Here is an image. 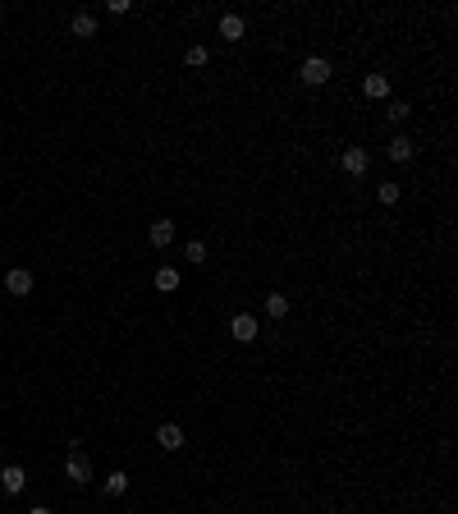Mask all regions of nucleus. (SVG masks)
<instances>
[{"label": "nucleus", "instance_id": "obj_1", "mask_svg": "<svg viewBox=\"0 0 458 514\" xmlns=\"http://www.w3.org/2000/svg\"><path fill=\"white\" fill-rule=\"evenodd\" d=\"M298 79H303L307 87H321L330 79V60H321V55H311V60H303V69H298Z\"/></svg>", "mask_w": 458, "mask_h": 514}, {"label": "nucleus", "instance_id": "obj_2", "mask_svg": "<svg viewBox=\"0 0 458 514\" xmlns=\"http://www.w3.org/2000/svg\"><path fill=\"white\" fill-rule=\"evenodd\" d=\"M64 478H69V482H78V487H83V482H92V459L74 450L69 459H64Z\"/></svg>", "mask_w": 458, "mask_h": 514}, {"label": "nucleus", "instance_id": "obj_3", "mask_svg": "<svg viewBox=\"0 0 458 514\" xmlns=\"http://www.w3.org/2000/svg\"><path fill=\"white\" fill-rule=\"evenodd\" d=\"M229 335H234L239 345H252V340H257V317H252V313H239V317L229 322Z\"/></svg>", "mask_w": 458, "mask_h": 514}, {"label": "nucleus", "instance_id": "obj_4", "mask_svg": "<svg viewBox=\"0 0 458 514\" xmlns=\"http://www.w3.org/2000/svg\"><path fill=\"white\" fill-rule=\"evenodd\" d=\"M5 289H9V294H14V298H28V294H33V271L14 267V271H9V276H5Z\"/></svg>", "mask_w": 458, "mask_h": 514}, {"label": "nucleus", "instance_id": "obj_5", "mask_svg": "<svg viewBox=\"0 0 458 514\" xmlns=\"http://www.w3.org/2000/svg\"><path fill=\"white\" fill-rule=\"evenodd\" d=\"M0 487H5L9 496H18V491L28 487V473L18 469V464H5V469H0Z\"/></svg>", "mask_w": 458, "mask_h": 514}, {"label": "nucleus", "instance_id": "obj_6", "mask_svg": "<svg viewBox=\"0 0 458 514\" xmlns=\"http://www.w3.org/2000/svg\"><path fill=\"white\" fill-rule=\"evenodd\" d=\"M156 445H161V450H179L183 445V428L179 423H161V428H156Z\"/></svg>", "mask_w": 458, "mask_h": 514}, {"label": "nucleus", "instance_id": "obj_7", "mask_svg": "<svg viewBox=\"0 0 458 514\" xmlns=\"http://www.w3.org/2000/svg\"><path fill=\"white\" fill-rule=\"evenodd\" d=\"M344 170H348V174H367V170H372L367 147H344Z\"/></svg>", "mask_w": 458, "mask_h": 514}, {"label": "nucleus", "instance_id": "obj_8", "mask_svg": "<svg viewBox=\"0 0 458 514\" xmlns=\"http://www.w3.org/2000/svg\"><path fill=\"white\" fill-rule=\"evenodd\" d=\"M69 33L74 37H96V18L87 14V9H78V14L69 18Z\"/></svg>", "mask_w": 458, "mask_h": 514}, {"label": "nucleus", "instance_id": "obj_9", "mask_svg": "<svg viewBox=\"0 0 458 514\" xmlns=\"http://www.w3.org/2000/svg\"><path fill=\"white\" fill-rule=\"evenodd\" d=\"M385 152H389V161H413V138H403V133H394Z\"/></svg>", "mask_w": 458, "mask_h": 514}, {"label": "nucleus", "instance_id": "obj_10", "mask_svg": "<svg viewBox=\"0 0 458 514\" xmlns=\"http://www.w3.org/2000/svg\"><path fill=\"white\" fill-rule=\"evenodd\" d=\"M362 92L372 96V101H381V96H389V79L385 74H367V83H362Z\"/></svg>", "mask_w": 458, "mask_h": 514}, {"label": "nucleus", "instance_id": "obj_11", "mask_svg": "<svg viewBox=\"0 0 458 514\" xmlns=\"http://www.w3.org/2000/svg\"><path fill=\"white\" fill-rule=\"evenodd\" d=\"M156 289H161V294H174V289H179V271L161 267V271H156Z\"/></svg>", "mask_w": 458, "mask_h": 514}, {"label": "nucleus", "instance_id": "obj_12", "mask_svg": "<svg viewBox=\"0 0 458 514\" xmlns=\"http://www.w3.org/2000/svg\"><path fill=\"white\" fill-rule=\"evenodd\" d=\"M170 239H174V220H151V244L165 248Z\"/></svg>", "mask_w": 458, "mask_h": 514}, {"label": "nucleus", "instance_id": "obj_13", "mask_svg": "<svg viewBox=\"0 0 458 514\" xmlns=\"http://www.w3.org/2000/svg\"><path fill=\"white\" fill-rule=\"evenodd\" d=\"M220 37H225V42H239V37H243V18L239 14H225V18H220Z\"/></svg>", "mask_w": 458, "mask_h": 514}, {"label": "nucleus", "instance_id": "obj_14", "mask_svg": "<svg viewBox=\"0 0 458 514\" xmlns=\"http://www.w3.org/2000/svg\"><path fill=\"white\" fill-rule=\"evenodd\" d=\"M129 491V473H110L105 478V496H124Z\"/></svg>", "mask_w": 458, "mask_h": 514}, {"label": "nucleus", "instance_id": "obj_15", "mask_svg": "<svg viewBox=\"0 0 458 514\" xmlns=\"http://www.w3.org/2000/svg\"><path fill=\"white\" fill-rule=\"evenodd\" d=\"M266 313H270V317H285V313H289V298H285V294H266Z\"/></svg>", "mask_w": 458, "mask_h": 514}, {"label": "nucleus", "instance_id": "obj_16", "mask_svg": "<svg viewBox=\"0 0 458 514\" xmlns=\"http://www.w3.org/2000/svg\"><path fill=\"white\" fill-rule=\"evenodd\" d=\"M183 257H188V262H197V267H202V262H207V244H202V239H193V244L183 248Z\"/></svg>", "mask_w": 458, "mask_h": 514}, {"label": "nucleus", "instance_id": "obj_17", "mask_svg": "<svg viewBox=\"0 0 458 514\" xmlns=\"http://www.w3.org/2000/svg\"><path fill=\"white\" fill-rule=\"evenodd\" d=\"M408 111H413V106H408V101H389V124H399V120H408Z\"/></svg>", "mask_w": 458, "mask_h": 514}, {"label": "nucleus", "instance_id": "obj_18", "mask_svg": "<svg viewBox=\"0 0 458 514\" xmlns=\"http://www.w3.org/2000/svg\"><path fill=\"white\" fill-rule=\"evenodd\" d=\"M399 193H403L399 184H381V193H376V198H381L385 207H394V202H399Z\"/></svg>", "mask_w": 458, "mask_h": 514}, {"label": "nucleus", "instance_id": "obj_19", "mask_svg": "<svg viewBox=\"0 0 458 514\" xmlns=\"http://www.w3.org/2000/svg\"><path fill=\"white\" fill-rule=\"evenodd\" d=\"M188 65H207V46H188V55H183Z\"/></svg>", "mask_w": 458, "mask_h": 514}, {"label": "nucleus", "instance_id": "obj_20", "mask_svg": "<svg viewBox=\"0 0 458 514\" xmlns=\"http://www.w3.org/2000/svg\"><path fill=\"white\" fill-rule=\"evenodd\" d=\"M28 514H51V510H46V505H37V510H28Z\"/></svg>", "mask_w": 458, "mask_h": 514}]
</instances>
